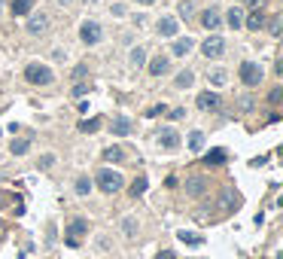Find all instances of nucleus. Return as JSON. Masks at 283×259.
I'll use <instances>...</instances> for the list:
<instances>
[{"label":"nucleus","mask_w":283,"mask_h":259,"mask_svg":"<svg viewBox=\"0 0 283 259\" xmlns=\"http://www.w3.org/2000/svg\"><path fill=\"white\" fill-rule=\"evenodd\" d=\"M237 207V195L231 192V189H225L222 195H219V210H234Z\"/></svg>","instance_id":"nucleus-19"},{"label":"nucleus","mask_w":283,"mask_h":259,"mask_svg":"<svg viewBox=\"0 0 283 259\" xmlns=\"http://www.w3.org/2000/svg\"><path fill=\"white\" fill-rule=\"evenodd\" d=\"M137 229H140V226H137L134 216H125V219H122V235H125V238H137Z\"/></svg>","instance_id":"nucleus-22"},{"label":"nucleus","mask_w":283,"mask_h":259,"mask_svg":"<svg viewBox=\"0 0 283 259\" xmlns=\"http://www.w3.org/2000/svg\"><path fill=\"white\" fill-rule=\"evenodd\" d=\"M180 241H183V244H192V247H198V244H201V235H192V232H180Z\"/></svg>","instance_id":"nucleus-30"},{"label":"nucleus","mask_w":283,"mask_h":259,"mask_svg":"<svg viewBox=\"0 0 283 259\" xmlns=\"http://www.w3.org/2000/svg\"><path fill=\"white\" fill-rule=\"evenodd\" d=\"M92 192V180L89 177H79L76 180V195H89Z\"/></svg>","instance_id":"nucleus-29"},{"label":"nucleus","mask_w":283,"mask_h":259,"mask_svg":"<svg viewBox=\"0 0 283 259\" xmlns=\"http://www.w3.org/2000/svg\"><path fill=\"white\" fill-rule=\"evenodd\" d=\"M168 70H171V61H168V55H155V58L149 61V73H152V77H165Z\"/></svg>","instance_id":"nucleus-13"},{"label":"nucleus","mask_w":283,"mask_h":259,"mask_svg":"<svg viewBox=\"0 0 283 259\" xmlns=\"http://www.w3.org/2000/svg\"><path fill=\"white\" fill-rule=\"evenodd\" d=\"M58 4H61V7H64V4H70V0H58Z\"/></svg>","instance_id":"nucleus-41"},{"label":"nucleus","mask_w":283,"mask_h":259,"mask_svg":"<svg viewBox=\"0 0 283 259\" xmlns=\"http://www.w3.org/2000/svg\"><path fill=\"white\" fill-rule=\"evenodd\" d=\"M201 52H204V58H219L225 52V40L219 34H210L204 43H201Z\"/></svg>","instance_id":"nucleus-3"},{"label":"nucleus","mask_w":283,"mask_h":259,"mask_svg":"<svg viewBox=\"0 0 283 259\" xmlns=\"http://www.w3.org/2000/svg\"><path fill=\"white\" fill-rule=\"evenodd\" d=\"M113 134H119V137L131 134V119H128V116H116V119H113Z\"/></svg>","instance_id":"nucleus-15"},{"label":"nucleus","mask_w":283,"mask_h":259,"mask_svg":"<svg viewBox=\"0 0 283 259\" xmlns=\"http://www.w3.org/2000/svg\"><path fill=\"white\" fill-rule=\"evenodd\" d=\"M73 77H76V80H83V77H86V64H79V67L73 70Z\"/></svg>","instance_id":"nucleus-37"},{"label":"nucleus","mask_w":283,"mask_h":259,"mask_svg":"<svg viewBox=\"0 0 283 259\" xmlns=\"http://www.w3.org/2000/svg\"><path fill=\"white\" fill-rule=\"evenodd\" d=\"M104 159H107V162H122V159H125L122 146H110V150H104Z\"/></svg>","instance_id":"nucleus-25"},{"label":"nucleus","mask_w":283,"mask_h":259,"mask_svg":"<svg viewBox=\"0 0 283 259\" xmlns=\"http://www.w3.org/2000/svg\"><path fill=\"white\" fill-rule=\"evenodd\" d=\"M146 186H149V183H146V177H137V180L131 183V195H134V198H140V195L146 192Z\"/></svg>","instance_id":"nucleus-27"},{"label":"nucleus","mask_w":283,"mask_h":259,"mask_svg":"<svg viewBox=\"0 0 283 259\" xmlns=\"http://www.w3.org/2000/svg\"><path fill=\"white\" fill-rule=\"evenodd\" d=\"M86 92H89V86H86V83H79V86H73V98H83Z\"/></svg>","instance_id":"nucleus-35"},{"label":"nucleus","mask_w":283,"mask_h":259,"mask_svg":"<svg viewBox=\"0 0 283 259\" xmlns=\"http://www.w3.org/2000/svg\"><path fill=\"white\" fill-rule=\"evenodd\" d=\"M79 37H83V43H86V46H95V43H101L104 28H101L98 22H86L83 28H79Z\"/></svg>","instance_id":"nucleus-6"},{"label":"nucleus","mask_w":283,"mask_h":259,"mask_svg":"<svg viewBox=\"0 0 283 259\" xmlns=\"http://www.w3.org/2000/svg\"><path fill=\"white\" fill-rule=\"evenodd\" d=\"M240 83L244 86H259L262 83V67L253 64V61H244L240 64Z\"/></svg>","instance_id":"nucleus-4"},{"label":"nucleus","mask_w":283,"mask_h":259,"mask_svg":"<svg viewBox=\"0 0 283 259\" xmlns=\"http://www.w3.org/2000/svg\"><path fill=\"white\" fill-rule=\"evenodd\" d=\"M204 192H207V180L204 177H189L186 180V195L198 198V195H204Z\"/></svg>","instance_id":"nucleus-10"},{"label":"nucleus","mask_w":283,"mask_h":259,"mask_svg":"<svg viewBox=\"0 0 283 259\" xmlns=\"http://www.w3.org/2000/svg\"><path fill=\"white\" fill-rule=\"evenodd\" d=\"M25 80L34 83V86H49V83L55 80V73H52L46 64H37V61H34V64L25 67Z\"/></svg>","instance_id":"nucleus-2"},{"label":"nucleus","mask_w":283,"mask_h":259,"mask_svg":"<svg viewBox=\"0 0 283 259\" xmlns=\"http://www.w3.org/2000/svg\"><path fill=\"white\" fill-rule=\"evenodd\" d=\"M219 107V95L216 92H201L198 95V110H204V113H210V110Z\"/></svg>","instance_id":"nucleus-12"},{"label":"nucleus","mask_w":283,"mask_h":259,"mask_svg":"<svg viewBox=\"0 0 283 259\" xmlns=\"http://www.w3.org/2000/svg\"><path fill=\"white\" fill-rule=\"evenodd\" d=\"M268 31H271L274 37L280 34V16H271V22H268Z\"/></svg>","instance_id":"nucleus-32"},{"label":"nucleus","mask_w":283,"mask_h":259,"mask_svg":"<svg viewBox=\"0 0 283 259\" xmlns=\"http://www.w3.org/2000/svg\"><path fill=\"white\" fill-rule=\"evenodd\" d=\"M128 61H131V67H143V64H146V52H143V49L137 46V49H131Z\"/></svg>","instance_id":"nucleus-24"},{"label":"nucleus","mask_w":283,"mask_h":259,"mask_svg":"<svg viewBox=\"0 0 283 259\" xmlns=\"http://www.w3.org/2000/svg\"><path fill=\"white\" fill-rule=\"evenodd\" d=\"M201 25H204L207 31H216V28L222 25V16H219V10H216L213 4H210V7H207L204 13H201Z\"/></svg>","instance_id":"nucleus-9"},{"label":"nucleus","mask_w":283,"mask_h":259,"mask_svg":"<svg viewBox=\"0 0 283 259\" xmlns=\"http://www.w3.org/2000/svg\"><path fill=\"white\" fill-rule=\"evenodd\" d=\"M192 83H195V73L192 70H180L177 77H174V86L177 89H192Z\"/></svg>","instance_id":"nucleus-16"},{"label":"nucleus","mask_w":283,"mask_h":259,"mask_svg":"<svg viewBox=\"0 0 283 259\" xmlns=\"http://www.w3.org/2000/svg\"><path fill=\"white\" fill-rule=\"evenodd\" d=\"M222 22H225V25H228V28H231V31H237V28H240V25H244V13H240V10H237V7H231V10H228V13H225V19H222Z\"/></svg>","instance_id":"nucleus-14"},{"label":"nucleus","mask_w":283,"mask_h":259,"mask_svg":"<svg viewBox=\"0 0 283 259\" xmlns=\"http://www.w3.org/2000/svg\"><path fill=\"white\" fill-rule=\"evenodd\" d=\"M92 4H95V0H92Z\"/></svg>","instance_id":"nucleus-42"},{"label":"nucleus","mask_w":283,"mask_h":259,"mask_svg":"<svg viewBox=\"0 0 283 259\" xmlns=\"http://www.w3.org/2000/svg\"><path fill=\"white\" fill-rule=\"evenodd\" d=\"M189 150H192V153H201V150H204V131H192V134H189Z\"/></svg>","instance_id":"nucleus-21"},{"label":"nucleus","mask_w":283,"mask_h":259,"mask_svg":"<svg viewBox=\"0 0 283 259\" xmlns=\"http://www.w3.org/2000/svg\"><path fill=\"white\" fill-rule=\"evenodd\" d=\"M204 162H207V165H222V162H225V150H210V153L204 156Z\"/></svg>","instance_id":"nucleus-28"},{"label":"nucleus","mask_w":283,"mask_h":259,"mask_svg":"<svg viewBox=\"0 0 283 259\" xmlns=\"http://www.w3.org/2000/svg\"><path fill=\"white\" fill-rule=\"evenodd\" d=\"M192 46H195V43L189 40V37H180V40H174L171 52H174V55H189V52H192Z\"/></svg>","instance_id":"nucleus-18"},{"label":"nucleus","mask_w":283,"mask_h":259,"mask_svg":"<svg viewBox=\"0 0 283 259\" xmlns=\"http://www.w3.org/2000/svg\"><path fill=\"white\" fill-rule=\"evenodd\" d=\"M86 232H89V223H86L83 216H76V219H70V223H67V235H70L67 241H70L73 247H76V238H79V235H86Z\"/></svg>","instance_id":"nucleus-8"},{"label":"nucleus","mask_w":283,"mask_h":259,"mask_svg":"<svg viewBox=\"0 0 283 259\" xmlns=\"http://www.w3.org/2000/svg\"><path fill=\"white\" fill-rule=\"evenodd\" d=\"M155 259H177V256H174V250H161Z\"/></svg>","instance_id":"nucleus-38"},{"label":"nucleus","mask_w":283,"mask_h":259,"mask_svg":"<svg viewBox=\"0 0 283 259\" xmlns=\"http://www.w3.org/2000/svg\"><path fill=\"white\" fill-rule=\"evenodd\" d=\"M262 4H265V0H247V7H250V10H262Z\"/></svg>","instance_id":"nucleus-39"},{"label":"nucleus","mask_w":283,"mask_h":259,"mask_svg":"<svg viewBox=\"0 0 283 259\" xmlns=\"http://www.w3.org/2000/svg\"><path fill=\"white\" fill-rule=\"evenodd\" d=\"M52 165H55V156H52V153H49V156H43V159H40V168H43V171H49Z\"/></svg>","instance_id":"nucleus-33"},{"label":"nucleus","mask_w":283,"mask_h":259,"mask_svg":"<svg viewBox=\"0 0 283 259\" xmlns=\"http://www.w3.org/2000/svg\"><path fill=\"white\" fill-rule=\"evenodd\" d=\"M95 180H98V186H101L107 195H113V192H119V189L125 186V177L119 174V171H113V168H101Z\"/></svg>","instance_id":"nucleus-1"},{"label":"nucleus","mask_w":283,"mask_h":259,"mask_svg":"<svg viewBox=\"0 0 283 259\" xmlns=\"http://www.w3.org/2000/svg\"><path fill=\"white\" fill-rule=\"evenodd\" d=\"M168 116H171V119H183V116H186V110H183V107H177V110H171Z\"/></svg>","instance_id":"nucleus-36"},{"label":"nucleus","mask_w":283,"mask_h":259,"mask_svg":"<svg viewBox=\"0 0 283 259\" xmlns=\"http://www.w3.org/2000/svg\"><path fill=\"white\" fill-rule=\"evenodd\" d=\"M158 143L165 146V150H177V146H180V134L174 128H161L158 131Z\"/></svg>","instance_id":"nucleus-11"},{"label":"nucleus","mask_w":283,"mask_h":259,"mask_svg":"<svg viewBox=\"0 0 283 259\" xmlns=\"http://www.w3.org/2000/svg\"><path fill=\"white\" fill-rule=\"evenodd\" d=\"M137 4H143V7H149V4H155V0H137Z\"/></svg>","instance_id":"nucleus-40"},{"label":"nucleus","mask_w":283,"mask_h":259,"mask_svg":"<svg viewBox=\"0 0 283 259\" xmlns=\"http://www.w3.org/2000/svg\"><path fill=\"white\" fill-rule=\"evenodd\" d=\"M192 13H195V4H192V0H180V16L189 19Z\"/></svg>","instance_id":"nucleus-31"},{"label":"nucleus","mask_w":283,"mask_h":259,"mask_svg":"<svg viewBox=\"0 0 283 259\" xmlns=\"http://www.w3.org/2000/svg\"><path fill=\"white\" fill-rule=\"evenodd\" d=\"M10 150H13V156H25V153L31 150V140H28V137H19V140H13Z\"/></svg>","instance_id":"nucleus-23"},{"label":"nucleus","mask_w":283,"mask_h":259,"mask_svg":"<svg viewBox=\"0 0 283 259\" xmlns=\"http://www.w3.org/2000/svg\"><path fill=\"white\" fill-rule=\"evenodd\" d=\"M244 25H247L250 31H262V28H265V16H262L259 10H253V13L244 19Z\"/></svg>","instance_id":"nucleus-17"},{"label":"nucleus","mask_w":283,"mask_h":259,"mask_svg":"<svg viewBox=\"0 0 283 259\" xmlns=\"http://www.w3.org/2000/svg\"><path fill=\"white\" fill-rule=\"evenodd\" d=\"M13 16H28L31 10H34V0H13Z\"/></svg>","instance_id":"nucleus-20"},{"label":"nucleus","mask_w":283,"mask_h":259,"mask_svg":"<svg viewBox=\"0 0 283 259\" xmlns=\"http://www.w3.org/2000/svg\"><path fill=\"white\" fill-rule=\"evenodd\" d=\"M49 31V16L46 13H28V34H34V37H40V34H46Z\"/></svg>","instance_id":"nucleus-5"},{"label":"nucleus","mask_w":283,"mask_h":259,"mask_svg":"<svg viewBox=\"0 0 283 259\" xmlns=\"http://www.w3.org/2000/svg\"><path fill=\"white\" fill-rule=\"evenodd\" d=\"M155 31H158V37H177L180 22H177L174 16H161V19H158V25H155Z\"/></svg>","instance_id":"nucleus-7"},{"label":"nucleus","mask_w":283,"mask_h":259,"mask_svg":"<svg viewBox=\"0 0 283 259\" xmlns=\"http://www.w3.org/2000/svg\"><path fill=\"white\" fill-rule=\"evenodd\" d=\"M225 83H228V73H225V70H213V73H210V86L222 89Z\"/></svg>","instance_id":"nucleus-26"},{"label":"nucleus","mask_w":283,"mask_h":259,"mask_svg":"<svg viewBox=\"0 0 283 259\" xmlns=\"http://www.w3.org/2000/svg\"><path fill=\"white\" fill-rule=\"evenodd\" d=\"M98 125H101L98 119H86V122L79 125V128H83V131H98Z\"/></svg>","instance_id":"nucleus-34"}]
</instances>
